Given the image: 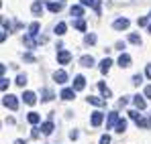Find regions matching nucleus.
I'll list each match as a JSON object with an SVG mask.
<instances>
[{
    "label": "nucleus",
    "instance_id": "nucleus-1",
    "mask_svg": "<svg viewBox=\"0 0 151 144\" xmlns=\"http://www.w3.org/2000/svg\"><path fill=\"white\" fill-rule=\"evenodd\" d=\"M72 61V53L70 51H63V49H59L57 51V63H61V65H68Z\"/></svg>",
    "mask_w": 151,
    "mask_h": 144
},
{
    "label": "nucleus",
    "instance_id": "nucleus-2",
    "mask_svg": "<svg viewBox=\"0 0 151 144\" xmlns=\"http://www.w3.org/2000/svg\"><path fill=\"white\" fill-rule=\"evenodd\" d=\"M84 6H92L94 10H96V14H100L102 12V2L100 0H80Z\"/></svg>",
    "mask_w": 151,
    "mask_h": 144
},
{
    "label": "nucleus",
    "instance_id": "nucleus-3",
    "mask_svg": "<svg viewBox=\"0 0 151 144\" xmlns=\"http://www.w3.org/2000/svg\"><path fill=\"white\" fill-rule=\"evenodd\" d=\"M84 87H86V77H84V75H76V77H74V87H72V89L82 92Z\"/></svg>",
    "mask_w": 151,
    "mask_h": 144
},
{
    "label": "nucleus",
    "instance_id": "nucleus-4",
    "mask_svg": "<svg viewBox=\"0 0 151 144\" xmlns=\"http://www.w3.org/2000/svg\"><path fill=\"white\" fill-rule=\"evenodd\" d=\"M4 106H6V108H10V110H17V108H19V99L8 94V96H4Z\"/></svg>",
    "mask_w": 151,
    "mask_h": 144
},
{
    "label": "nucleus",
    "instance_id": "nucleus-5",
    "mask_svg": "<svg viewBox=\"0 0 151 144\" xmlns=\"http://www.w3.org/2000/svg\"><path fill=\"white\" fill-rule=\"evenodd\" d=\"M112 28L114 31H127L129 28V18H116L112 23Z\"/></svg>",
    "mask_w": 151,
    "mask_h": 144
},
{
    "label": "nucleus",
    "instance_id": "nucleus-6",
    "mask_svg": "<svg viewBox=\"0 0 151 144\" xmlns=\"http://www.w3.org/2000/svg\"><path fill=\"white\" fill-rule=\"evenodd\" d=\"M131 118L135 120V124H137V126H141V128H149V122L143 120V118H141V114H137V112H131Z\"/></svg>",
    "mask_w": 151,
    "mask_h": 144
},
{
    "label": "nucleus",
    "instance_id": "nucleus-7",
    "mask_svg": "<svg viewBox=\"0 0 151 144\" xmlns=\"http://www.w3.org/2000/svg\"><path fill=\"white\" fill-rule=\"evenodd\" d=\"M43 2H45V0H37V2L33 4V8H31V12H33L35 16H41V12H43Z\"/></svg>",
    "mask_w": 151,
    "mask_h": 144
},
{
    "label": "nucleus",
    "instance_id": "nucleus-8",
    "mask_svg": "<svg viewBox=\"0 0 151 144\" xmlns=\"http://www.w3.org/2000/svg\"><path fill=\"white\" fill-rule=\"evenodd\" d=\"M23 101H25L27 106H33V104L37 101V97H35L33 92H25V94H23Z\"/></svg>",
    "mask_w": 151,
    "mask_h": 144
},
{
    "label": "nucleus",
    "instance_id": "nucleus-9",
    "mask_svg": "<svg viewBox=\"0 0 151 144\" xmlns=\"http://www.w3.org/2000/svg\"><path fill=\"white\" fill-rule=\"evenodd\" d=\"M121 120V118H119V114H116V112H110V114H108V122H106V128H112V126H116V122Z\"/></svg>",
    "mask_w": 151,
    "mask_h": 144
},
{
    "label": "nucleus",
    "instance_id": "nucleus-10",
    "mask_svg": "<svg viewBox=\"0 0 151 144\" xmlns=\"http://www.w3.org/2000/svg\"><path fill=\"white\" fill-rule=\"evenodd\" d=\"M102 120H104V114H102V112H94V114H92V126H100L102 124Z\"/></svg>",
    "mask_w": 151,
    "mask_h": 144
},
{
    "label": "nucleus",
    "instance_id": "nucleus-11",
    "mask_svg": "<svg viewBox=\"0 0 151 144\" xmlns=\"http://www.w3.org/2000/svg\"><path fill=\"white\" fill-rule=\"evenodd\" d=\"M53 79H55L57 83H65V81H68V73L65 71H55L53 73Z\"/></svg>",
    "mask_w": 151,
    "mask_h": 144
},
{
    "label": "nucleus",
    "instance_id": "nucleus-12",
    "mask_svg": "<svg viewBox=\"0 0 151 144\" xmlns=\"http://www.w3.org/2000/svg\"><path fill=\"white\" fill-rule=\"evenodd\" d=\"M70 14H72L74 18H82V16H84V8H82V6H72V8H70Z\"/></svg>",
    "mask_w": 151,
    "mask_h": 144
},
{
    "label": "nucleus",
    "instance_id": "nucleus-13",
    "mask_svg": "<svg viewBox=\"0 0 151 144\" xmlns=\"http://www.w3.org/2000/svg\"><path fill=\"white\" fill-rule=\"evenodd\" d=\"M80 63H82L84 67H94V57H92V55H84V57L80 59Z\"/></svg>",
    "mask_w": 151,
    "mask_h": 144
},
{
    "label": "nucleus",
    "instance_id": "nucleus-14",
    "mask_svg": "<svg viewBox=\"0 0 151 144\" xmlns=\"http://www.w3.org/2000/svg\"><path fill=\"white\" fill-rule=\"evenodd\" d=\"M110 65H112V61H110L108 57H104V59L100 61V71H102V73H108V69H110Z\"/></svg>",
    "mask_w": 151,
    "mask_h": 144
},
{
    "label": "nucleus",
    "instance_id": "nucleus-15",
    "mask_svg": "<svg viewBox=\"0 0 151 144\" xmlns=\"http://www.w3.org/2000/svg\"><path fill=\"white\" fill-rule=\"evenodd\" d=\"M98 89L102 92V97H104V99H108V97L112 96V94H110V89L106 87V83H104V81H100V83H98Z\"/></svg>",
    "mask_w": 151,
    "mask_h": 144
},
{
    "label": "nucleus",
    "instance_id": "nucleus-16",
    "mask_svg": "<svg viewBox=\"0 0 151 144\" xmlns=\"http://www.w3.org/2000/svg\"><path fill=\"white\" fill-rule=\"evenodd\" d=\"M39 28H41L39 23H31L29 24V35H31V37H37V35H39Z\"/></svg>",
    "mask_w": 151,
    "mask_h": 144
},
{
    "label": "nucleus",
    "instance_id": "nucleus-17",
    "mask_svg": "<svg viewBox=\"0 0 151 144\" xmlns=\"http://www.w3.org/2000/svg\"><path fill=\"white\" fill-rule=\"evenodd\" d=\"M119 65H121V67H129V65H131V57H129L127 53H123V55L119 57Z\"/></svg>",
    "mask_w": 151,
    "mask_h": 144
},
{
    "label": "nucleus",
    "instance_id": "nucleus-18",
    "mask_svg": "<svg viewBox=\"0 0 151 144\" xmlns=\"http://www.w3.org/2000/svg\"><path fill=\"white\" fill-rule=\"evenodd\" d=\"M104 97H94V96H90L88 97V104H92V106H104Z\"/></svg>",
    "mask_w": 151,
    "mask_h": 144
},
{
    "label": "nucleus",
    "instance_id": "nucleus-19",
    "mask_svg": "<svg viewBox=\"0 0 151 144\" xmlns=\"http://www.w3.org/2000/svg\"><path fill=\"white\" fill-rule=\"evenodd\" d=\"M53 128H55V126H53V122H45V124H41V132H43V134H51V132H53Z\"/></svg>",
    "mask_w": 151,
    "mask_h": 144
},
{
    "label": "nucleus",
    "instance_id": "nucleus-20",
    "mask_svg": "<svg viewBox=\"0 0 151 144\" xmlns=\"http://www.w3.org/2000/svg\"><path fill=\"white\" fill-rule=\"evenodd\" d=\"M74 94H76V89H70V87H68V89H63V92H61V94H59V96L63 97V99H74Z\"/></svg>",
    "mask_w": 151,
    "mask_h": 144
},
{
    "label": "nucleus",
    "instance_id": "nucleus-21",
    "mask_svg": "<svg viewBox=\"0 0 151 144\" xmlns=\"http://www.w3.org/2000/svg\"><path fill=\"white\" fill-rule=\"evenodd\" d=\"M133 104H135L139 110H145V99H143L141 96H135V97H133Z\"/></svg>",
    "mask_w": 151,
    "mask_h": 144
},
{
    "label": "nucleus",
    "instance_id": "nucleus-22",
    "mask_svg": "<svg viewBox=\"0 0 151 144\" xmlns=\"http://www.w3.org/2000/svg\"><path fill=\"white\" fill-rule=\"evenodd\" d=\"M114 130H116V132H125V130H127V120H125V118H121V120L116 122Z\"/></svg>",
    "mask_w": 151,
    "mask_h": 144
},
{
    "label": "nucleus",
    "instance_id": "nucleus-23",
    "mask_svg": "<svg viewBox=\"0 0 151 144\" xmlns=\"http://www.w3.org/2000/svg\"><path fill=\"white\" fill-rule=\"evenodd\" d=\"M65 28H68V24H65V23H59L57 26H55V31H53V33L61 37V35H65Z\"/></svg>",
    "mask_w": 151,
    "mask_h": 144
},
{
    "label": "nucleus",
    "instance_id": "nucleus-24",
    "mask_svg": "<svg viewBox=\"0 0 151 144\" xmlns=\"http://www.w3.org/2000/svg\"><path fill=\"white\" fill-rule=\"evenodd\" d=\"M47 8H49V12H59L61 10V2H49Z\"/></svg>",
    "mask_w": 151,
    "mask_h": 144
},
{
    "label": "nucleus",
    "instance_id": "nucleus-25",
    "mask_svg": "<svg viewBox=\"0 0 151 144\" xmlns=\"http://www.w3.org/2000/svg\"><path fill=\"white\" fill-rule=\"evenodd\" d=\"M23 43H25L27 49H35V41H33V37H31V35H27L25 39H23Z\"/></svg>",
    "mask_w": 151,
    "mask_h": 144
},
{
    "label": "nucleus",
    "instance_id": "nucleus-26",
    "mask_svg": "<svg viewBox=\"0 0 151 144\" xmlns=\"http://www.w3.org/2000/svg\"><path fill=\"white\" fill-rule=\"evenodd\" d=\"M84 43H86V45H94V43H96V35H94V33L86 35V37H84Z\"/></svg>",
    "mask_w": 151,
    "mask_h": 144
},
{
    "label": "nucleus",
    "instance_id": "nucleus-27",
    "mask_svg": "<svg viewBox=\"0 0 151 144\" xmlns=\"http://www.w3.org/2000/svg\"><path fill=\"white\" fill-rule=\"evenodd\" d=\"M27 120L31 122V124H39V120H41V118H39V114H37V112H31Z\"/></svg>",
    "mask_w": 151,
    "mask_h": 144
},
{
    "label": "nucleus",
    "instance_id": "nucleus-28",
    "mask_svg": "<svg viewBox=\"0 0 151 144\" xmlns=\"http://www.w3.org/2000/svg\"><path fill=\"white\" fill-rule=\"evenodd\" d=\"M129 43H133V45H141V37L133 33V35H129Z\"/></svg>",
    "mask_w": 151,
    "mask_h": 144
},
{
    "label": "nucleus",
    "instance_id": "nucleus-29",
    "mask_svg": "<svg viewBox=\"0 0 151 144\" xmlns=\"http://www.w3.org/2000/svg\"><path fill=\"white\" fill-rule=\"evenodd\" d=\"M74 26H76V28H78V31H86V23H84L82 18H76Z\"/></svg>",
    "mask_w": 151,
    "mask_h": 144
},
{
    "label": "nucleus",
    "instance_id": "nucleus-30",
    "mask_svg": "<svg viewBox=\"0 0 151 144\" xmlns=\"http://www.w3.org/2000/svg\"><path fill=\"white\" fill-rule=\"evenodd\" d=\"M25 83H27V75H25V73H21V75L17 77V85H21V87H23Z\"/></svg>",
    "mask_w": 151,
    "mask_h": 144
},
{
    "label": "nucleus",
    "instance_id": "nucleus-31",
    "mask_svg": "<svg viewBox=\"0 0 151 144\" xmlns=\"http://www.w3.org/2000/svg\"><path fill=\"white\" fill-rule=\"evenodd\" d=\"M49 99H53V94H51L49 89H45L43 92V101H49Z\"/></svg>",
    "mask_w": 151,
    "mask_h": 144
},
{
    "label": "nucleus",
    "instance_id": "nucleus-32",
    "mask_svg": "<svg viewBox=\"0 0 151 144\" xmlns=\"http://www.w3.org/2000/svg\"><path fill=\"white\" fill-rule=\"evenodd\" d=\"M0 87H2V92H6V87H8V79H6V77H2V81H0Z\"/></svg>",
    "mask_w": 151,
    "mask_h": 144
},
{
    "label": "nucleus",
    "instance_id": "nucleus-33",
    "mask_svg": "<svg viewBox=\"0 0 151 144\" xmlns=\"http://www.w3.org/2000/svg\"><path fill=\"white\" fill-rule=\"evenodd\" d=\"M141 81H143V75H135V77H133V83H135V85H139Z\"/></svg>",
    "mask_w": 151,
    "mask_h": 144
},
{
    "label": "nucleus",
    "instance_id": "nucleus-34",
    "mask_svg": "<svg viewBox=\"0 0 151 144\" xmlns=\"http://www.w3.org/2000/svg\"><path fill=\"white\" fill-rule=\"evenodd\" d=\"M100 144H110V136H108V134H104V136L100 138Z\"/></svg>",
    "mask_w": 151,
    "mask_h": 144
},
{
    "label": "nucleus",
    "instance_id": "nucleus-35",
    "mask_svg": "<svg viewBox=\"0 0 151 144\" xmlns=\"http://www.w3.org/2000/svg\"><path fill=\"white\" fill-rule=\"evenodd\" d=\"M25 61H27V63H33V61H35V57H33L31 53H25Z\"/></svg>",
    "mask_w": 151,
    "mask_h": 144
},
{
    "label": "nucleus",
    "instance_id": "nucleus-36",
    "mask_svg": "<svg viewBox=\"0 0 151 144\" xmlns=\"http://www.w3.org/2000/svg\"><path fill=\"white\" fill-rule=\"evenodd\" d=\"M143 94H145V97H151V85L145 87V92H143Z\"/></svg>",
    "mask_w": 151,
    "mask_h": 144
},
{
    "label": "nucleus",
    "instance_id": "nucleus-37",
    "mask_svg": "<svg viewBox=\"0 0 151 144\" xmlns=\"http://www.w3.org/2000/svg\"><path fill=\"white\" fill-rule=\"evenodd\" d=\"M145 75H147V79H151V63L147 65V69H145Z\"/></svg>",
    "mask_w": 151,
    "mask_h": 144
},
{
    "label": "nucleus",
    "instance_id": "nucleus-38",
    "mask_svg": "<svg viewBox=\"0 0 151 144\" xmlns=\"http://www.w3.org/2000/svg\"><path fill=\"white\" fill-rule=\"evenodd\" d=\"M137 24H141V26H145V24H147V18H139V21H137Z\"/></svg>",
    "mask_w": 151,
    "mask_h": 144
},
{
    "label": "nucleus",
    "instance_id": "nucleus-39",
    "mask_svg": "<svg viewBox=\"0 0 151 144\" xmlns=\"http://www.w3.org/2000/svg\"><path fill=\"white\" fill-rule=\"evenodd\" d=\"M14 144H25V140H14Z\"/></svg>",
    "mask_w": 151,
    "mask_h": 144
},
{
    "label": "nucleus",
    "instance_id": "nucleus-40",
    "mask_svg": "<svg viewBox=\"0 0 151 144\" xmlns=\"http://www.w3.org/2000/svg\"><path fill=\"white\" fill-rule=\"evenodd\" d=\"M149 33H151V24H149Z\"/></svg>",
    "mask_w": 151,
    "mask_h": 144
}]
</instances>
